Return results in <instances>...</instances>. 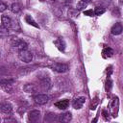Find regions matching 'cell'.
<instances>
[{"instance_id": "cell-15", "label": "cell", "mask_w": 123, "mask_h": 123, "mask_svg": "<svg viewBox=\"0 0 123 123\" xmlns=\"http://www.w3.org/2000/svg\"><path fill=\"white\" fill-rule=\"evenodd\" d=\"M54 43H55V45L57 46V48L59 49V50H61V51H63L64 50V48H65V43H64V41H63V39H57V40H55L54 41Z\"/></svg>"}, {"instance_id": "cell-18", "label": "cell", "mask_w": 123, "mask_h": 123, "mask_svg": "<svg viewBox=\"0 0 123 123\" xmlns=\"http://www.w3.org/2000/svg\"><path fill=\"white\" fill-rule=\"evenodd\" d=\"M86 6H87V3L85 2V1H83V0H81V1H79V2L77 3L76 9H77L78 11H82V10H84L85 8H86Z\"/></svg>"}, {"instance_id": "cell-8", "label": "cell", "mask_w": 123, "mask_h": 123, "mask_svg": "<svg viewBox=\"0 0 123 123\" xmlns=\"http://www.w3.org/2000/svg\"><path fill=\"white\" fill-rule=\"evenodd\" d=\"M118 106H119L118 97H117V96H114V97L112 98V101H111V104L112 116H116V114H117V111H118Z\"/></svg>"}, {"instance_id": "cell-24", "label": "cell", "mask_w": 123, "mask_h": 123, "mask_svg": "<svg viewBox=\"0 0 123 123\" xmlns=\"http://www.w3.org/2000/svg\"><path fill=\"white\" fill-rule=\"evenodd\" d=\"M84 14L85 15H87V16H93L94 15V12L92 10H87V11H85L84 12Z\"/></svg>"}, {"instance_id": "cell-17", "label": "cell", "mask_w": 123, "mask_h": 123, "mask_svg": "<svg viewBox=\"0 0 123 123\" xmlns=\"http://www.w3.org/2000/svg\"><path fill=\"white\" fill-rule=\"evenodd\" d=\"M9 35V29L4 27V26H0V37H6Z\"/></svg>"}, {"instance_id": "cell-20", "label": "cell", "mask_w": 123, "mask_h": 123, "mask_svg": "<svg viewBox=\"0 0 123 123\" xmlns=\"http://www.w3.org/2000/svg\"><path fill=\"white\" fill-rule=\"evenodd\" d=\"M25 20H26V21H27V23H29L30 25H33V26H35V27L38 28V25L37 24V22H36V21L33 19V17H32L31 15H26Z\"/></svg>"}, {"instance_id": "cell-13", "label": "cell", "mask_w": 123, "mask_h": 123, "mask_svg": "<svg viewBox=\"0 0 123 123\" xmlns=\"http://www.w3.org/2000/svg\"><path fill=\"white\" fill-rule=\"evenodd\" d=\"M69 105V101L67 99H63V100H60L58 102L55 103V107H57L60 110H65Z\"/></svg>"}, {"instance_id": "cell-19", "label": "cell", "mask_w": 123, "mask_h": 123, "mask_svg": "<svg viewBox=\"0 0 123 123\" xmlns=\"http://www.w3.org/2000/svg\"><path fill=\"white\" fill-rule=\"evenodd\" d=\"M103 55H104V57L110 58V57H111V56L113 55V50H112L111 48H110V47L105 48V49L103 50Z\"/></svg>"}, {"instance_id": "cell-4", "label": "cell", "mask_w": 123, "mask_h": 123, "mask_svg": "<svg viewBox=\"0 0 123 123\" xmlns=\"http://www.w3.org/2000/svg\"><path fill=\"white\" fill-rule=\"evenodd\" d=\"M34 101L37 105H44L49 101V96L47 94H37L34 96Z\"/></svg>"}, {"instance_id": "cell-26", "label": "cell", "mask_w": 123, "mask_h": 123, "mask_svg": "<svg viewBox=\"0 0 123 123\" xmlns=\"http://www.w3.org/2000/svg\"><path fill=\"white\" fill-rule=\"evenodd\" d=\"M40 1H55V0H40Z\"/></svg>"}, {"instance_id": "cell-3", "label": "cell", "mask_w": 123, "mask_h": 123, "mask_svg": "<svg viewBox=\"0 0 123 123\" xmlns=\"http://www.w3.org/2000/svg\"><path fill=\"white\" fill-rule=\"evenodd\" d=\"M49 67L58 73H65L69 69V67L66 63H62V62H53L52 64L49 65Z\"/></svg>"}, {"instance_id": "cell-10", "label": "cell", "mask_w": 123, "mask_h": 123, "mask_svg": "<svg viewBox=\"0 0 123 123\" xmlns=\"http://www.w3.org/2000/svg\"><path fill=\"white\" fill-rule=\"evenodd\" d=\"M1 22H2V26L8 28V29H11L12 27V20L11 19V17H9L8 15H2L1 17Z\"/></svg>"}, {"instance_id": "cell-7", "label": "cell", "mask_w": 123, "mask_h": 123, "mask_svg": "<svg viewBox=\"0 0 123 123\" xmlns=\"http://www.w3.org/2000/svg\"><path fill=\"white\" fill-rule=\"evenodd\" d=\"M85 102H86V98H85L84 96H81V97H78V98H76L75 100H73L72 106H73V108H74L75 110H80V109L83 108Z\"/></svg>"}, {"instance_id": "cell-2", "label": "cell", "mask_w": 123, "mask_h": 123, "mask_svg": "<svg viewBox=\"0 0 123 123\" xmlns=\"http://www.w3.org/2000/svg\"><path fill=\"white\" fill-rule=\"evenodd\" d=\"M33 58H34L33 53L30 52V51H28L27 49L20 50L19 53H18V59L21 62H26V63L31 62L33 61Z\"/></svg>"}, {"instance_id": "cell-6", "label": "cell", "mask_w": 123, "mask_h": 123, "mask_svg": "<svg viewBox=\"0 0 123 123\" xmlns=\"http://www.w3.org/2000/svg\"><path fill=\"white\" fill-rule=\"evenodd\" d=\"M40 118V111L37 110H33L28 113V120L30 122H37Z\"/></svg>"}, {"instance_id": "cell-14", "label": "cell", "mask_w": 123, "mask_h": 123, "mask_svg": "<svg viewBox=\"0 0 123 123\" xmlns=\"http://www.w3.org/2000/svg\"><path fill=\"white\" fill-rule=\"evenodd\" d=\"M40 86L44 89H49L51 87V82H50L49 78L48 77H45V78L41 79L40 80Z\"/></svg>"}, {"instance_id": "cell-21", "label": "cell", "mask_w": 123, "mask_h": 123, "mask_svg": "<svg viewBox=\"0 0 123 123\" xmlns=\"http://www.w3.org/2000/svg\"><path fill=\"white\" fill-rule=\"evenodd\" d=\"M68 15H69L70 17L75 18V17H77V16L79 15V11H78L77 9H70V10L68 11Z\"/></svg>"}, {"instance_id": "cell-5", "label": "cell", "mask_w": 123, "mask_h": 123, "mask_svg": "<svg viewBox=\"0 0 123 123\" xmlns=\"http://www.w3.org/2000/svg\"><path fill=\"white\" fill-rule=\"evenodd\" d=\"M0 111L2 113H6V114H10L12 111V107L11 105V103L4 101L0 103Z\"/></svg>"}, {"instance_id": "cell-9", "label": "cell", "mask_w": 123, "mask_h": 123, "mask_svg": "<svg viewBox=\"0 0 123 123\" xmlns=\"http://www.w3.org/2000/svg\"><path fill=\"white\" fill-rule=\"evenodd\" d=\"M122 31H123V27H122V24L119 23V22H116V23L111 27V33L112 35H114V36L120 35V34L122 33Z\"/></svg>"}, {"instance_id": "cell-12", "label": "cell", "mask_w": 123, "mask_h": 123, "mask_svg": "<svg viewBox=\"0 0 123 123\" xmlns=\"http://www.w3.org/2000/svg\"><path fill=\"white\" fill-rule=\"evenodd\" d=\"M71 119H72V115H71V112H69V111H66L62 114H60L59 118H58V120L60 122H63V123L69 122Z\"/></svg>"}, {"instance_id": "cell-22", "label": "cell", "mask_w": 123, "mask_h": 123, "mask_svg": "<svg viewBox=\"0 0 123 123\" xmlns=\"http://www.w3.org/2000/svg\"><path fill=\"white\" fill-rule=\"evenodd\" d=\"M93 12H94L95 15H101V14H103L105 12V9L103 7H96Z\"/></svg>"}, {"instance_id": "cell-16", "label": "cell", "mask_w": 123, "mask_h": 123, "mask_svg": "<svg viewBox=\"0 0 123 123\" xmlns=\"http://www.w3.org/2000/svg\"><path fill=\"white\" fill-rule=\"evenodd\" d=\"M11 11L13 13H17V12H19L21 11V6L18 3H12V6H11Z\"/></svg>"}, {"instance_id": "cell-25", "label": "cell", "mask_w": 123, "mask_h": 123, "mask_svg": "<svg viewBox=\"0 0 123 123\" xmlns=\"http://www.w3.org/2000/svg\"><path fill=\"white\" fill-rule=\"evenodd\" d=\"M83 1H85V2H86V3H88V2H90V1H92V0H83Z\"/></svg>"}, {"instance_id": "cell-11", "label": "cell", "mask_w": 123, "mask_h": 123, "mask_svg": "<svg viewBox=\"0 0 123 123\" xmlns=\"http://www.w3.org/2000/svg\"><path fill=\"white\" fill-rule=\"evenodd\" d=\"M23 89H24V91L26 93H31V94H33V93H35V92L37 91V87L34 84H26L23 86Z\"/></svg>"}, {"instance_id": "cell-23", "label": "cell", "mask_w": 123, "mask_h": 123, "mask_svg": "<svg viewBox=\"0 0 123 123\" xmlns=\"http://www.w3.org/2000/svg\"><path fill=\"white\" fill-rule=\"evenodd\" d=\"M6 10H7V5L5 3H3V2L0 1V12H5Z\"/></svg>"}, {"instance_id": "cell-27", "label": "cell", "mask_w": 123, "mask_h": 123, "mask_svg": "<svg viewBox=\"0 0 123 123\" xmlns=\"http://www.w3.org/2000/svg\"><path fill=\"white\" fill-rule=\"evenodd\" d=\"M65 1H66V2H70L71 0H65Z\"/></svg>"}, {"instance_id": "cell-1", "label": "cell", "mask_w": 123, "mask_h": 123, "mask_svg": "<svg viewBox=\"0 0 123 123\" xmlns=\"http://www.w3.org/2000/svg\"><path fill=\"white\" fill-rule=\"evenodd\" d=\"M10 43H11V45H12L13 48L17 49L18 51L27 49V47H28V44H27L23 39H21V38H19V37H12L11 40H10Z\"/></svg>"}]
</instances>
